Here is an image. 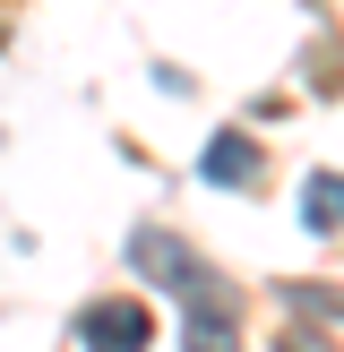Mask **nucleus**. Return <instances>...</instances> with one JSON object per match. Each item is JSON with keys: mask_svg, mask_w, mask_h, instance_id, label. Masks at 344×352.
Here are the masks:
<instances>
[{"mask_svg": "<svg viewBox=\"0 0 344 352\" xmlns=\"http://www.w3.org/2000/svg\"><path fill=\"white\" fill-rule=\"evenodd\" d=\"M78 336H86V352H147L155 344V318L138 301H95L78 318Z\"/></svg>", "mask_w": 344, "mask_h": 352, "instance_id": "obj_2", "label": "nucleus"}, {"mask_svg": "<svg viewBox=\"0 0 344 352\" xmlns=\"http://www.w3.org/2000/svg\"><path fill=\"white\" fill-rule=\"evenodd\" d=\"M206 181H224V189H250V181H258V146H250L241 129L206 138Z\"/></svg>", "mask_w": 344, "mask_h": 352, "instance_id": "obj_4", "label": "nucleus"}, {"mask_svg": "<svg viewBox=\"0 0 344 352\" xmlns=\"http://www.w3.org/2000/svg\"><path fill=\"white\" fill-rule=\"evenodd\" d=\"M129 258H138V267H155V275H164L172 292H189V284H198V275H206L198 258H189L181 241H164V232H138V241H129Z\"/></svg>", "mask_w": 344, "mask_h": 352, "instance_id": "obj_3", "label": "nucleus"}, {"mask_svg": "<svg viewBox=\"0 0 344 352\" xmlns=\"http://www.w3.org/2000/svg\"><path fill=\"white\" fill-rule=\"evenodd\" d=\"M284 352H301V344H284Z\"/></svg>", "mask_w": 344, "mask_h": 352, "instance_id": "obj_6", "label": "nucleus"}, {"mask_svg": "<svg viewBox=\"0 0 344 352\" xmlns=\"http://www.w3.org/2000/svg\"><path fill=\"white\" fill-rule=\"evenodd\" d=\"M301 223H310V232H344V181H336V172L301 181Z\"/></svg>", "mask_w": 344, "mask_h": 352, "instance_id": "obj_5", "label": "nucleus"}, {"mask_svg": "<svg viewBox=\"0 0 344 352\" xmlns=\"http://www.w3.org/2000/svg\"><path fill=\"white\" fill-rule=\"evenodd\" d=\"M181 352H241V327H233V292L215 284V275H198V284L181 292Z\"/></svg>", "mask_w": 344, "mask_h": 352, "instance_id": "obj_1", "label": "nucleus"}]
</instances>
